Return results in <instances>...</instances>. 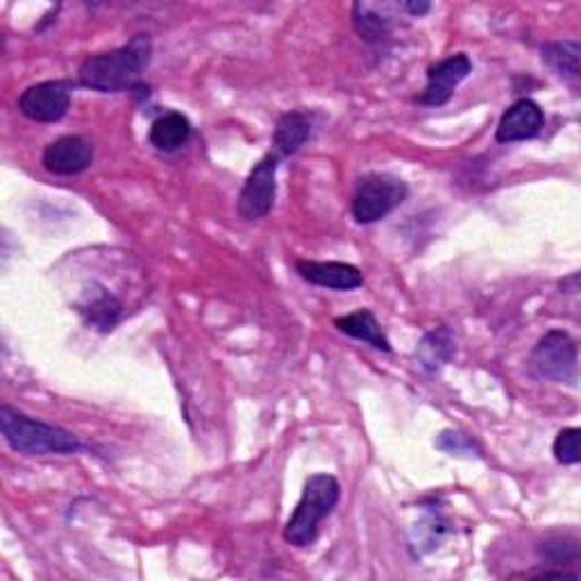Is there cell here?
Here are the masks:
<instances>
[{"label": "cell", "instance_id": "1", "mask_svg": "<svg viewBox=\"0 0 581 581\" xmlns=\"http://www.w3.org/2000/svg\"><path fill=\"white\" fill-rule=\"evenodd\" d=\"M153 60V42L149 35H137L126 46L84 57L78 69V82L84 90L98 94L141 92L143 75Z\"/></svg>", "mask_w": 581, "mask_h": 581}, {"label": "cell", "instance_id": "2", "mask_svg": "<svg viewBox=\"0 0 581 581\" xmlns=\"http://www.w3.org/2000/svg\"><path fill=\"white\" fill-rule=\"evenodd\" d=\"M0 431L5 443L25 456H46V454H78L84 450L82 441L69 429L37 420L21 414L10 404L0 406Z\"/></svg>", "mask_w": 581, "mask_h": 581}, {"label": "cell", "instance_id": "3", "mask_svg": "<svg viewBox=\"0 0 581 581\" xmlns=\"http://www.w3.org/2000/svg\"><path fill=\"white\" fill-rule=\"evenodd\" d=\"M341 500V484L334 475L318 473L311 475L305 482L300 502L296 505L294 513H290L286 527H284V541L298 549L309 547L318 538V527L321 522L336 509Z\"/></svg>", "mask_w": 581, "mask_h": 581}, {"label": "cell", "instance_id": "4", "mask_svg": "<svg viewBox=\"0 0 581 581\" xmlns=\"http://www.w3.org/2000/svg\"><path fill=\"white\" fill-rule=\"evenodd\" d=\"M410 198V187L391 173H366L355 185L353 216L359 225L387 218Z\"/></svg>", "mask_w": 581, "mask_h": 581}, {"label": "cell", "instance_id": "5", "mask_svg": "<svg viewBox=\"0 0 581 581\" xmlns=\"http://www.w3.org/2000/svg\"><path fill=\"white\" fill-rule=\"evenodd\" d=\"M530 366L541 380L574 387L579 380V345L568 332L552 330L536 343Z\"/></svg>", "mask_w": 581, "mask_h": 581}, {"label": "cell", "instance_id": "6", "mask_svg": "<svg viewBox=\"0 0 581 581\" xmlns=\"http://www.w3.org/2000/svg\"><path fill=\"white\" fill-rule=\"evenodd\" d=\"M277 166L280 159L269 153L248 173L237 200V212L244 221H259L271 214L277 195Z\"/></svg>", "mask_w": 581, "mask_h": 581}, {"label": "cell", "instance_id": "7", "mask_svg": "<svg viewBox=\"0 0 581 581\" xmlns=\"http://www.w3.org/2000/svg\"><path fill=\"white\" fill-rule=\"evenodd\" d=\"M73 90L67 80L37 82L19 96V111L27 121L57 123L62 121L71 107Z\"/></svg>", "mask_w": 581, "mask_h": 581}, {"label": "cell", "instance_id": "8", "mask_svg": "<svg viewBox=\"0 0 581 581\" xmlns=\"http://www.w3.org/2000/svg\"><path fill=\"white\" fill-rule=\"evenodd\" d=\"M473 73V60L466 52H454L427 69L425 90L414 98L423 107H443L454 96L456 86Z\"/></svg>", "mask_w": 581, "mask_h": 581}, {"label": "cell", "instance_id": "9", "mask_svg": "<svg viewBox=\"0 0 581 581\" xmlns=\"http://www.w3.org/2000/svg\"><path fill=\"white\" fill-rule=\"evenodd\" d=\"M94 162V145L92 141H86L80 134H67L55 139L46 145V151L42 155L44 168L50 176H80Z\"/></svg>", "mask_w": 581, "mask_h": 581}, {"label": "cell", "instance_id": "10", "mask_svg": "<svg viewBox=\"0 0 581 581\" xmlns=\"http://www.w3.org/2000/svg\"><path fill=\"white\" fill-rule=\"evenodd\" d=\"M545 128V111L532 98L515 100L505 114L496 128L498 143H515L527 141L541 134Z\"/></svg>", "mask_w": 581, "mask_h": 581}, {"label": "cell", "instance_id": "11", "mask_svg": "<svg viewBox=\"0 0 581 581\" xmlns=\"http://www.w3.org/2000/svg\"><path fill=\"white\" fill-rule=\"evenodd\" d=\"M296 273L313 284L332 290H355L364 284V273L345 261H313L296 259Z\"/></svg>", "mask_w": 581, "mask_h": 581}, {"label": "cell", "instance_id": "12", "mask_svg": "<svg viewBox=\"0 0 581 581\" xmlns=\"http://www.w3.org/2000/svg\"><path fill=\"white\" fill-rule=\"evenodd\" d=\"M313 132V116L307 111H286L282 114L275 132H273V155L282 162L290 155H296L303 145L309 141Z\"/></svg>", "mask_w": 581, "mask_h": 581}, {"label": "cell", "instance_id": "13", "mask_svg": "<svg viewBox=\"0 0 581 581\" xmlns=\"http://www.w3.org/2000/svg\"><path fill=\"white\" fill-rule=\"evenodd\" d=\"M78 313L82 316L86 328L107 334L119 325L123 316V305L114 294H109L105 286H96V290H92V294L78 305Z\"/></svg>", "mask_w": 581, "mask_h": 581}, {"label": "cell", "instance_id": "14", "mask_svg": "<svg viewBox=\"0 0 581 581\" xmlns=\"http://www.w3.org/2000/svg\"><path fill=\"white\" fill-rule=\"evenodd\" d=\"M334 328L345 336L368 343L375 351L391 353V341L370 309H357L334 318Z\"/></svg>", "mask_w": 581, "mask_h": 581}, {"label": "cell", "instance_id": "15", "mask_svg": "<svg viewBox=\"0 0 581 581\" xmlns=\"http://www.w3.org/2000/svg\"><path fill=\"white\" fill-rule=\"evenodd\" d=\"M454 353H456L454 334L450 328L441 325V328L427 332L420 339V343L416 347V361L425 372L434 375L452 361Z\"/></svg>", "mask_w": 581, "mask_h": 581}, {"label": "cell", "instance_id": "16", "mask_svg": "<svg viewBox=\"0 0 581 581\" xmlns=\"http://www.w3.org/2000/svg\"><path fill=\"white\" fill-rule=\"evenodd\" d=\"M191 137V121L180 111H164L153 121L149 139L157 151L176 153Z\"/></svg>", "mask_w": 581, "mask_h": 581}, {"label": "cell", "instance_id": "17", "mask_svg": "<svg viewBox=\"0 0 581 581\" xmlns=\"http://www.w3.org/2000/svg\"><path fill=\"white\" fill-rule=\"evenodd\" d=\"M543 62L566 80H579L581 75V44L570 42H549L541 48Z\"/></svg>", "mask_w": 581, "mask_h": 581}, {"label": "cell", "instance_id": "18", "mask_svg": "<svg viewBox=\"0 0 581 581\" xmlns=\"http://www.w3.org/2000/svg\"><path fill=\"white\" fill-rule=\"evenodd\" d=\"M353 25L357 35L372 46H382L384 42L391 39L393 33V23L389 16L377 12L368 3H355L353 5Z\"/></svg>", "mask_w": 581, "mask_h": 581}, {"label": "cell", "instance_id": "19", "mask_svg": "<svg viewBox=\"0 0 581 581\" xmlns=\"http://www.w3.org/2000/svg\"><path fill=\"white\" fill-rule=\"evenodd\" d=\"M450 534L448 522L441 513L429 511L423 522H418L414 536H412V547L416 549V557L427 555L434 547H439V543Z\"/></svg>", "mask_w": 581, "mask_h": 581}, {"label": "cell", "instance_id": "20", "mask_svg": "<svg viewBox=\"0 0 581 581\" xmlns=\"http://www.w3.org/2000/svg\"><path fill=\"white\" fill-rule=\"evenodd\" d=\"M434 446L452 456H466V459L482 456V446L473 439L471 434H463L459 429H443L439 436H436Z\"/></svg>", "mask_w": 581, "mask_h": 581}, {"label": "cell", "instance_id": "21", "mask_svg": "<svg viewBox=\"0 0 581 581\" xmlns=\"http://www.w3.org/2000/svg\"><path fill=\"white\" fill-rule=\"evenodd\" d=\"M579 441H581L579 427H568L559 431L555 446H552V452H555V459L561 463V466H577V463L581 461Z\"/></svg>", "mask_w": 581, "mask_h": 581}, {"label": "cell", "instance_id": "22", "mask_svg": "<svg viewBox=\"0 0 581 581\" xmlns=\"http://www.w3.org/2000/svg\"><path fill=\"white\" fill-rule=\"evenodd\" d=\"M541 555H543L547 561H552V564H564V559H566V561H568V559H577L579 547H577L574 541H572V543H566V541H547V543H543V547H541Z\"/></svg>", "mask_w": 581, "mask_h": 581}, {"label": "cell", "instance_id": "23", "mask_svg": "<svg viewBox=\"0 0 581 581\" xmlns=\"http://www.w3.org/2000/svg\"><path fill=\"white\" fill-rule=\"evenodd\" d=\"M402 8H404L406 14H412L414 19H420V16L429 14V10H431V5L425 3V0H418V3H416V0H410V3H404Z\"/></svg>", "mask_w": 581, "mask_h": 581}]
</instances>
